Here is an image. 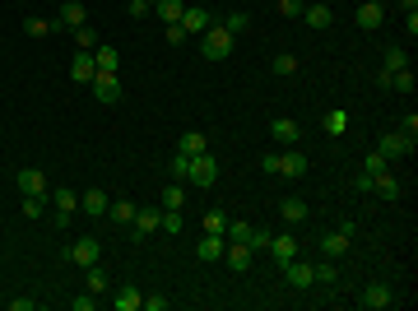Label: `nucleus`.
I'll use <instances>...</instances> for the list:
<instances>
[{
    "mask_svg": "<svg viewBox=\"0 0 418 311\" xmlns=\"http://www.w3.org/2000/svg\"><path fill=\"white\" fill-rule=\"evenodd\" d=\"M349 247H354V237L344 233V228H335V233L321 237V251L330 256V260H344V256H349Z\"/></svg>",
    "mask_w": 418,
    "mask_h": 311,
    "instance_id": "nucleus-13",
    "label": "nucleus"
},
{
    "mask_svg": "<svg viewBox=\"0 0 418 311\" xmlns=\"http://www.w3.org/2000/svg\"><path fill=\"white\" fill-rule=\"evenodd\" d=\"M182 28H186V37H200V33H209V28H214V15H209L204 5H186Z\"/></svg>",
    "mask_w": 418,
    "mask_h": 311,
    "instance_id": "nucleus-6",
    "label": "nucleus"
},
{
    "mask_svg": "<svg viewBox=\"0 0 418 311\" xmlns=\"http://www.w3.org/2000/svg\"><path fill=\"white\" fill-rule=\"evenodd\" d=\"M125 10H130V19H144V15H149V5H144V0H130Z\"/></svg>",
    "mask_w": 418,
    "mask_h": 311,
    "instance_id": "nucleus-53",
    "label": "nucleus"
},
{
    "mask_svg": "<svg viewBox=\"0 0 418 311\" xmlns=\"http://www.w3.org/2000/svg\"><path fill=\"white\" fill-rule=\"evenodd\" d=\"M275 75H297V56L293 51H279L275 56Z\"/></svg>",
    "mask_w": 418,
    "mask_h": 311,
    "instance_id": "nucleus-41",
    "label": "nucleus"
},
{
    "mask_svg": "<svg viewBox=\"0 0 418 311\" xmlns=\"http://www.w3.org/2000/svg\"><path fill=\"white\" fill-rule=\"evenodd\" d=\"M89 89H93V98H98L103 107H116V103H121V79L116 75H98Z\"/></svg>",
    "mask_w": 418,
    "mask_h": 311,
    "instance_id": "nucleus-7",
    "label": "nucleus"
},
{
    "mask_svg": "<svg viewBox=\"0 0 418 311\" xmlns=\"http://www.w3.org/2000/svg\"><path fill=\"white\" fill-rule=\"evenodd\" d=\"M232 42H237V37L218 24V28L200 33V56H204V61H228V56H232Z\"/></svg>",
    "mask_w": 418,
    "mask_h": 311,
    "instance_id": "nucleus-1",
    "label": "nucleus"
},
{
    "mask_svg": "<svg viewBox=\"0 0 418 311\" xmlns=\"http://www.w3.org/2000/svg\"><path fill=\"white\" fill-rule=\"evenodd\" d=\"M15 186L24 190V195H46V177H42L37 168H24V172L15 177Z\"/></svg>",
    "mask_w": 418,
    "mask_h": 311,
    "instance_id": "nucleus-20",
    "label": "nucleus"
},
{
    "mask_svg": "<svg viewBox=\"0 0 418 311\" xmlns=\"http://www.w3.org/2000/svg\"><path fill=\"white\" fill-rule=\"evenodd\" d=\"M200 228H204V233H214V237H223V233H228V218L218 214V209H209V214L200 218Z\"/></svg>",
    "mask_w": 418,
    "mask_h": 311,
    "instance_id": "nucleus-35",
    "label": "nucleus"
},
{
    "mask_svg": "<svg viewBox=\"0 0 418 311\" xmlns=\"http://www.w3.org/2000/svg\"><path fill=\"white\" fill-rule=\"evenodd\" d=\"M112 283H107V274H103V269H98V265H89V293L98 297V293H107Z\"/></svg>",
    "mask_w": 418,
    "mask_h": 311,
    "instance_id": "nucleus-40",
    "label": "nucleus"
},
{
    "mask_svg": "<svg viewBox=\"0 0 418 311\" xmlns=\"http://www.w3.org/2000/svg\"><path fill=\"white\" fill-rule=\"evenodd\" d=\"M195 256H200V260H223V237L204 233L200 242H195Z\"/></svg>",
    "mask_w": 418,
    "mask_h": 311,
    "instance_id": "nucleus-27",
    "label": "nucleus"
},
{
    "mask_svg": "<svg viewBox=\"0 0 418 311\" xmlns=\"http://www.w3.org/2000/svg\"><path fill=\"white\" fill-rule=\"evenodd\" d=\"M158 228H163V233H182V228H186V214H182V209H163Z\"/></svg>",
    "mask_w": 418,
    "mask_h": 311,
    "instance_id": "nucleus-34",
    "label": "nucleus"
},
{
    "mask_svg": "<svg viewBox=\"0 0 418 311\" xmlns=\"http://www.w3.org/2000/svg\"><path fill=\"white\" fill-rule=\"evenodd\" d=\"M177 149H182L186 158H195V154H209V140H204V130H186Z\"/></svg>",
    "mask_w": 418,
    "mask_h": 311,
    "instance_id": "nucleus-25",
    "label": "nucleus"
},
{
    "mask_svg": "<svg viewBox=\"0 0 418 311\" xmlns=\"http://www.w3.org/2000/svg\"><path fill=\"white\" fill-rule=\"evenodd\" d=\"M270 228H256V233H251V251H256V256H265V251H270Z\"/></svg>",
    "mask_w": 418,
    "mask_h": 311,
    "instance_id": "nucleus-44",
    "label": "nucleus"
},
{
    "mask_svg": "<svg viewBox=\"0 0 418 311\" xmlns=\"http://www.w3.org/2000/svg\"><path fill=\"white\" fill-rule=\"evenodd\" d=\"M400 10L404 15H418V0H400Z\"/></svg>",
    "mask_w": 418,
    "mask_h": 311,
    "instance_id": "nucleus-54",
    "label": "nucleus"
},
{
    "mask_svg": "<svg viewBox=\"0 0 418 311\" xmlns=\"http://www.w3.org/2000/svg\"><path fill=\"white\" fill-rule=\"evenodd\" d=\"M98 256H103V247H98V237H75V247L65 251V260L79 265V269H89V265H98Z\"/></svg>",
    "mask_w": 418,
    "mask_h": 311,
    "instance_id": "nucleus-4",
    "label": "nucleus"
},
{
    "mask_svg": "<svg viewBox=\"0 0 418 311\" xmlns=\"http://www.w3.org/2000/svg\"><path fill=\"white\" fill-rule=\"evenodd\" d=\"M251 233H256L251 223H232V218H228V233H223V237H228V242H242V247H251Z\"/></svg>",
    "mask_w": 418,
    "mask_h": 311,
    "instance_id": "nucleus-38",
    "label": "nucleus"
},
{
    "mask_svg": "<svg viewBox=\"0 0 418 311\" xmlns=\"http://www.w3.org/2000/svg\"><path fill=\"white\" fill-rule=\"evenodd\" d=\"M270 140L288 149V144H297V140H302V125H297L293 116H275V121H270Z\"/></svg>",
    "mask_w": 418,
    "mask_h": 311,
    "instance_id": "nucleus-9",
    "label": "nucleus"
},
{
    "mask_svg": "<svg viewBox=\"0 0 418 311\" xmlns=\"http://www.w3.org/2000/svg\"><path fill=\"white\" fill-rule=\"evenodd\" d=\"M107 190H103V186H89V190H84V195H79V209H84V214H89V218H103V214H107Z\"/></svg>",
    "mask_w": 418,
    "mask_h": 311,
    "instance_id": "nucleus-12",
    "label": "nucleus"
},
{
    "mask_svg": "<svg viewBox=\"0 0 418 311\" xmlns=\"http://www.w3.org/2000/svg\"><path fill=\"white\" fill-rule=\"evenodd\" d=\"M33 307H37L33 297H10V311H33Z\"/></svg>",
    "mask_w": 418,
    "mask_h": 311,
    "instance_id": "nucleus-52",
    "label": "nucleus"
},
{
    "mask_svg": "<svg viewBox=\"0 0 418 311\" xmlns=\"http://www.w3.org/2000/svg\"><path fill=\"white\" fill-rule=\"evenodd\" d=\"M98 42H103V37H98V28H93V24H79V28H75V47L79 51H93Z\"/></svg>",
    "mask_w": 418,
    "mask_h": 311,
    "instance_id": "nucleus-32",
    "label": "nucleus"
},
{
    "mask_svg": "<svg viewBox=\"0 0 418 311\" xmlns=\"http://www.w3.org/2000/svg\"><path fill=\"white\" fill-rule=\"evenodd\" d=\"M112 307H116V311H139V307H144V293L125 283V288H116V293H112Z\"/></svg>",
    "mask_w": 418,
    "mask_h": 311,
    "instance_id": "nucleus-23",
    "label": "nucleus"
},
{
    "mask_svg": "<svg viewBox=\"0 0 418 311\" xmlns=\"http://www.w3.org/2000/svg\"><path fill=\"white\" fill-rule=\"evenodd\" d=\"M186 163H191L186 154H177V158H172V177H177V181H186Z\"/></svg>",
    "mask_w": 418,
    "mask_h": 311,
    "instance_id": "nucleus-50",
    "label": "nucleus"
},
{
    "mask_svg": "<svg viewBox=\"0 0 418 311\" xmlns=\"http://www.w3.org/2000/svg\"><path fill=\"white\" fill-rule=\"evenodd\" d=\"M24 33H28V37H46V33H65L61 24H56V19H24Z\"/></svg>",
    "mask_w": 418,
    "mask_h": 311,
    "instance_id": "nucleus-30",
    "label": "nucleus"
},
{
    "mask_svg": "<svg viewBox=\"0 0 418 311\" xmlns=\"http://www.w3.org/2000/svg\"><path fill=\"white\" fill-rule=\"evenodd\" d=\"M154 10H158V19H163V24H182V15H186V0H158Z\"/></svg>",
    "mask_w": 418,
    "mask_h": 311,
    "instance_id": "nucleus-31",
    "label": "nucleus"
},
{
    "mask_svg": "<svg viewBox=\"0 0 418 311\" xmlns=\"http://www.w3.org/2000/svg\"><path fill=\"white\" fill-rule=\"evenodd\" d=\"M223 28H228L232 37H237V33H247V28H251V15H247V10H232V15L223 19Z\"/></svg>",
    "mask_w": 418,
    "mask_h": 311,
    "instance_id": "nucleus-36",
    "label": "nucleus"
},
{
    "mask_svg": "<svg viewBox=\"0 0 418 311\" xmlns=\"http://www.w3.org/2000/svg\"><path fill=\"white\" fill-rule=\"evenodd\" d=\"M270 256H275L279 265L297 260V237H288V233H275V237H270Z\"/></svg>",
    "mask_w": 418,
    "mask_h": 311,
    "instance_id": "nucleus-17",
    "label": "nucleus"
},
{
    "mask_svg": "<svg viewBox=\"0 0 418 311\" xmlns=\"http://www.w3.org/2000/svg\"><path fill=\"white\" fill-rule=\"evenodd\" d=\"M163 37H168L172 47H182V42H186V28H182V24H168V33H163Z\"/></svg>",
    "mask_w": 418,
    "mask_h": 311,
    "instance_id": "nucleus-49",
    "label": "nucleus"
},
{
    "mask_svg": "<svg viewBox=\"0 0 418 311\" xmlns=\"http://www.w3.org/2000/svg\"><path fill=\"white\" fill-rule=\"evenodd\" d=\"M404 65H409V51L390 42V47L381 51V70H386V75H395V70H404Z\"/></svg>",
    "mask_w": 418,
    "mask_h": 311,
    "instance_id": "nucleus-28",
    "label": "nucleus"
},
{
    "mask_svg": "<svg viewBox=\"0 0 418 311\" xmlns=\"http://www.w3.org/2000/svg\"><path fill=\"white\" fill-rule=\"evenodd\" d=\"M125 5H130V0H125Z\"/></svg>",
    "mask_w": 418,
    "mask_h": 311,
    "instance_id": "nucleus-56",
    "label": "nucleus"
},
{
    "mask_svg": "<svg viewBox=\"0 0 418 311\" xmlns=\"http://www.w3.org/2000/svg\"><path fill=\"white\" fill-rule=\"evenodd\" d=\"M93 65H98V75H116V70H121V56H116L112 42H98V47H93Z\"/></svg>",
    "mask_w": 418,
    "mask_h": 311,
    "instance_id": "nucleus-16",
    "label": "nucleus"
},
{
    "mask_svg": "<svg viewBox=\"0 0 418 311\" xmlns=\"http://www.w3.org/2000/svg\"><path fill=\"white\" fill-rule=\"evenodd\" d=\"M223 260H228V269H232V274H242V269H251L256 251H251V247H242V242H228V247H223Z\"/></svg>",
    "mask_w": 418,
    "mask_h": 311,
    "instance_id": "nucleus-15",
    "label": "nucleus"
},
{
    "mask_svg": "<svg viewBox=\"0 0 418 311\" xmlns=\"http://www.w3.org/2000/svg\"><path fill=\"white\" fill-rule=\"evenodd\" d=\"M381 24H386V5H381V0H363V5H358V28L376 33Z\"/></svg>",
    "mask_w": 418,
    "mask_h": 311,
    "instance_id": "nucleus-10",
    "label": "nucleus"
},
{
    "mask_svg": "<svg viewBox=\"0 0 418 311\" xmlns=\"http://www.w3.org/2000/svg\"><path fill=\"white\" fill-rule=\"evenodd\" d=\"M367 195H381V200H395V195H400V177H395V172H381V177H372V190Z\"/></svg>",
    "mask_w": 418,
    "mask_h": 311,
    "instance_id": "nucleus-21",
    "label": "nucleus"
},
{
    "mask_svg": "<svg viewBox=\"0 0 418 311\" xmlns=\"http://www.w3.org/2000/svg\"><path fill=\"white\" fill-rule=\"evenodd\" d=\"M302 19H307V28H330V24H335V10H330V5H302Z\"/></svg>",
    "mask_w": 418,
    "mask_h": 311,
    "instance_id": "nucleus-22",
    "label": "nucleus"
},
{
    "mask_svg": "<svg viewBox=\"0 0 418 311\" xmlns=\"http://www.w3.org/2000/svg\"><path fill=\"white\" fill-rule=\"evenodd\" d=\"M168 307H172V297H158V293H149L139 311H168Z\"/></svg>",
    "mask_w": 418,
    "mask_h": 311,
    "instance_id": "nucleus-47",
    "label": "nucleus"
},
{
    "mask_svg": "<svg viewBox=\"0 0 418 311\" xmlns=\"http://www.w3.org/2000/svg\"><path fill=\"white\" fill-rule=\"evenodd\" d=\"M400 135H409V140L418 144V116H414V112H404V121H400Z\"/></svg>",
    "mask_w": 418,
    "mask_h": 311,
    "instance_id": "nucleus-46",
    "label": "nucleus"
},
{
    "mask_svg": "<svg viewBox=\"0 0 418 311\" xmlns=\"http://www.w3.org/2000/svg\"><path fill=\"white\" fill-rule=\"evenodd\" d=\"M42 214H46L42 195H24V218H37V223H42Z\"/></svg>",
    "mask_w": 418,
    "mask_h": 311,
    "instance_id": "nucleus-39",
    "label": "nucleus"
},
{
    "mask_svg": "<svg viewBox=\"0 0 418 311\" xmlns=\"http://www.w3.org/2000/svg\"><path fill=\"white\" fill-rule=\"evenodd\" d=\"M279 218H284V223H302V218H307V200H297V195L279 200Z\"/></svg>",
    "mask_w": 418,
    "mask_h": 311,
    "instance_id": "nucleus-26",
    "label": "nucleus"
},
{
    "mask_svg": "<svg viewBox=\"0 0 418 311\" xmlns=\"http://www.w3.org/2000/svg\"><path fill=\"white\" fill-rule=\"evenodd\" d=\"M158 218H163V209H135V218H130V228H135V237H149V233H158Z\"/></svg>",
    "mask_w": 418,
    "mask_h": 311,
    "instance_id": "nucleus-19",
    "label": "nucleus"
},
{
    "mask_svg": "<svg viewBox=\"0 0 418 311\" xmlns=\"http://www.w3.org/2000/svg\"><path fill=\"white\" fill-rule=\"evenodd\" d=\"M70 307H75V311H93V307H98V302H93V293H79L75 302H70Z\"/></svg>",
    "mask_w": 418,
    "mask_h": 311,
    "instance_id": "nucleus-51",
    "label": "nucleus"
},
{
    "mask_svg": "<svg viewBox=\"0 0 418 311\" xmlns=\"http://www.w3.org/2000/svg\"><path fill=\"white\" fill-rule=\"evenodd\" d=\"M218 181V163L214 154H195L186 163V186H214Z\"/></svg>",
    "mask_w": 418,
    "mask_h": 311,
    "instance_id": "nucleus-3",
    "label": "nucleus"
},
{
    "mask_svg": "<svg viewBox=\"0 0 418 311\" xmlns=\"http://www.w3.org/2000/svg\"><path fill=\"white\" fill-rule=\"evenodd\" d=\"M279 177H307V154H302V149H297V144H288V149H284V154H279Z\"/></svg>",
    "mask_w": 418,
    "mask_h": 311,
    "instance_id": "nucleus-8",
    "label": "nucleus"
},
{
    "mask_svg": "<svg viewBox=\"0 0 418 311\" xmlns=\"http://www.w3.org/2000/svg\"><path fill=\"white\" fill-rule=\"evenodd\" d=\"M321 130H325V135H344V130H349V116H344V112H325Z\"/></svg>",
    "mask_w": 418,
    "mask_h": 311,
    "instance_id": "nucleus-33",
    "label": "nucleus"
},
{
    "mask_svg": "<svg viewBox=\"0 0 418 311\" xmlns=\"http://www.w3.org/2000/svg\"><path fill=\"white\" fill-rule=\"evenodd\" d=\"M144 5H149V10H154V5H158V0H144Z\"/></svg>",
    "mask_w": 418,
    "mask_h": 311,
    "instance_id": "nucleus-55",
    "label": "nucleus"
},
{
    "mask_svg": "<svg viewBox=\"0 0 418 311\" xmlns=\"http://www.w3.org/2000/svg\"><path fill=\"white\" fill-rule=\"evenodd\" d=\"M284 279L293 283V288H311V265L307 260H288L284 265Z\"/></svg>",
    "mask_w": 418,
    "mask_h": 311,
    "instance_id": "nucleus-24",
    "label": "nucleus"
},
{
    "mask_svg": "<svg viewBox=\"0 0 418 311\" xmlns=\"http://www.w3.org/2000/svg\"><path fill=\"white\" fill-rule=\"evenodd\" d=\"M75 209H79V195L70 186H56V190H51V228L75 223Z\"/></svg>",
    "mask_w": 418,
    "mask_h": 311,
    "instance_id": "nucleus-2",
    "label": "nucleus"
},
{
    "mask_svg": "<svg viewBox=\"0 0 418 311\" xmlns=\"http://www.w3.org/2000/svg\"><path fill=\"white\" fill-rule=\"evenodd\" d=\"M414 149H418V144L409 140V135H400V130H390V135H381V144H376V154L386 158V163H390V158H409Z\"/></svg>",
    "mask_w": 418,
    "mask_h": 311,
    "instance_id": "nucleus-5",
    "label": "nucleus"
},
{
    "mask_svg": "<svg viewBox=\"0 0 418 311\" xmlns=\"http://www.w3.org/2000/svg\"><path fill=\"white\" fill-rule=\"evenodd\" d=\"M390 302H395V293H390L386 283H367L363 297H358V307H367V311H386Z\"/></svg>",
    "mask_w": 418,
    "mask_h": 311,
    "instance_id": "nucleus-11",
    "label": "nucleus"
},
{
    "mask_svg": "<svg viewBox=\"0 0 418 311\" xmlns=\"http://www.w3.org/2000/svg\"><path fill=\"white\" fill-rule=\"evenodd\" d=\"M261 172L279 177V149H265V154H261Z\"/></svg>",
    "mask_w": 418,
    "mask_h": 311,
    "instance_id": "nucleus-45",
    "label": "nucleus"
},
{
    "mask_svg": "<svg viewBox=\"0 0 418 311\" xmlns=\"http://www.w3.org/2000/svg\"><path fill=\"white\" fill-rule=\"evenodd\" d=\"M386 168H390V163H386V158H381V154H376V149H372V154L363 158V172H367V177H381V172H386Z\"/></svg>",
    "mask_w": 418,
    "mask_h": 311,
    "instance_id": "nucleus-42",
    "label": "nucleus"
},
{
    "mask_svg": "<svg viewBox=\"0 0 418 311\" xmlns=\"http://www.w3.org/2000/svg\"><path fill=\"white\" fill-rule=\"evenodd\" d=\"M275 10H279L284 19H297V15H302V0H279Z\"/></svg>",
    "mask_w": 418,
    "mask_h": 311,
    "instance_id": "nucleus-48",
    "label": "nucleus"
},
{
    "mask_svg": "<svg viewBox=\"0 0 418 311\" xmlns=\"http://www.w3.org/2000/svg\"><path fill=\"white\" fill-rule=\"evenodd\" d=\"M186 204V186H168L163 190V209H182Z\"/></svg>",
    "mask_w": 418,
    "mask_h": 311,
    "instance_id": "nucleus-43",
    "label": "nucleus"
},
{
    "mask_svg": "<svg viewBox=\"0 0 418 311\" xmlns=\"http://www.w3.org/2000/svg\"><path fill=\"white\" fill-rule=\"evenodd\" d=\"M70 75H75V84H93V79H98L93 51H75V61H70Z\"/></svg>",
    "mask_w": 418,
    "mask_h": 311,
    "instance_id": "nucleus-18",
    "label": "nucleus"
},
{
    "mask_svg": "<svg viewBox=\"0 0 418 311\" xmlns=\"http://www.w3.org/2000/svg\"><path fill=\"white\" fill-rule=\"evenodd\" d=\"M107 214H112V223H130V218H135V204L130 200H112Z\"/></svg>",
    "mask_w": 418,
    "mask_h": 311,
    "instance_id": "nucleus-37",
    "label": "nucleus"
},
{
    "mask_svg": "<svg viewBox=\"0 0 418 311\" xmlns=\"http://www.w3.org/2000/svg\"><path fill=\"white\" fill-rule=\"evenodd\" d=\"M56 24H61L65 33H75L79 24H89V15H84V5H79V0H61V10H56Z\"/></svg>",
    "mask_w": 418,
    "mask_h": 311,
    "instance_id": "nucleus-14",
    "label": "nucleus"
},
{
    "mask_svg": "<svg viewBox=\"0 0 418 311\" xmlns=\"http://www.w3.org/2000/svg\"><path fill=\"white\" fill-rule=\"evenodd\" d=\"M311 283H330V288H335V283H340V265L330 260V256H325L321 265H311Z\"/></svg>",
    "mask_w": 418,
    "mask_h": 311,
    "instance_id": "nucleus-29",
    "label": "nucleus"
}]
</instances>
